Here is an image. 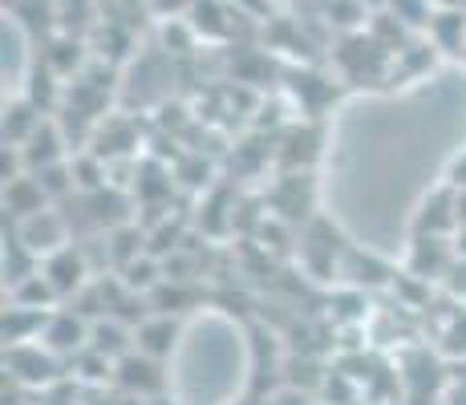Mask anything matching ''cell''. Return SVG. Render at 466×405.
Wrapping results in <instances>:
<instances>
[{
    "label": "cell",
    "mask_w": 466,
    "mask_h": 405,
    "mask_svg": "<svg viewBox=\"0 0 466 405\" xmlns=\"http://www.w3.org/2000/svg\"><path fill=\"white\" fill-rule=\"evenodd\" d=\"M451 183H454V187H459V191H462V187H466V155H459V158H454V162H451Z\"/></svg>",
    "instance_id": "2e32d148"
},
{
    "label": "cell",
    "mask_w": 466,
    "mask_h": 405,
    "mask_svg": "<svg viewBox=\"0 0 466 405\" xmlns=\"http://www.w3.org/2000/svg\"><path fill=\"white\" fill-rule=\"evenodd\" d=\"M45 276H49V284L57 288V296L77 292V288H82V280H86V259H82V251L61 248V251H53V256H45Z\"/></svg>",
    "instance_id": "8992f818"
},
{
    "label": "cell",
    "mask_w": 466,
    "mask_h": 405,
    "mask_svg": "<svg viewBox=\"0 0 466 405\" xmlns=\"http://www.w3.org/2000/svg\"><path fill=\"white\" fill-rule=\"evenodd\" d=\"M118 381L127 385V390H138V393H155L163 390V373H158V357H147V353H127L118 365Z\"/></svg>",
    "instance_id": "52a82bcc"
},
{
    "label": "cell",
    "mask_w": 466,
    "mask_h": 405,
    "mask_svg": "<svg viewBox=\"0 0 466 405\" xmlns=\"http://www.w3.org/2000/svg\"><path fill=\"white\" fill-rule=\"evenodd\" d=\"M45 199H49V191L41 187V178L33 175V170L5 183V211H13L16 219H29V215L45 211Z\"/></svg>",
    "instance_id": "277c9868"
},
{
    "label": "cell",
    "mask_w": 466,
    "mask_h": 405,
    "mask_svg": "<svg viewBox=\"0 0 466 405\" xmlns=\"http://www.w3.org/2000/svg\"><path fill=\"white\" fill-rule=\"evenodd\" d=\"M459 256H466V223H462V231H459Z\"/></svg>",
    "instance_id": "ac0fdd59"
},
{
    "label": "cell",
    "mask_w": 466,
    "mask_h": 405,
    "mask_svg": "<svg viewBox=\"0 0 466 405\" xmlns=\"http://www.w3.org/2000/svg\"><path fill=\"white\" fill-rule=\"evenodd\" d=\"M187 5H191V0H150V8H155L158 16H178Z\"/></svg>",
    "instance_id": "9a60e30c"
},
{
    "label": "cell",
    "mask_w": 466,
    "mask_h": 405,
    "mask_svg": "<svg viewBox=\"0 0 466 405\" xmlns=\"http://www.w3.org/2000/svg\"><path fill=\"white\" fill-rule=\"evenodd\" d=\"M150 405H175V401H150Z\"/></svg>",
    "instance_id": "d6986e66"
},
{
    "label": "cell",
    "mask_w": 466,
    "mask_h": 405,
    "mask_svg": "<svg viewBox=\"0 0 466 405\" xmlns=\"http://www.w3.org/2000/svg\"><path fill=\"white\" fill-rule=\"evenodd\" d=\"M16 236H21V248L29 251V256H53V251L66 248V223L53 211H37V215H29V219H21Z\"/></svg>",
    "instance_id": "7a4b0ae2"
},
{
    "label": "cell",
    "mask_w": 466,
    "mask_h": 405,
    "mask_svg": "<svg viewBox=\"0 0 466 405\" xmlns=\"http://www.w3.org/2000/svg\"><path fill=\"white\" fill-rule=\"evenodd\" d=\"M37 126H41L37 102H13L5 110V147H25Z\"/></svg>",
    "instance_id": "30bf717a"
},
{
    "label": "cell",
    "mask_w": 466,
    "mask_h": 405,
    "mask_svg": "<svg viewBox=\"0 0 466 405\" xmlns=\"http://www.w3.org/2000/svg\"><path fill=\"white\" fill-rule=\"evenodd\" d=\"M430 5H438V8H459L462 0H430Z\"/></svg>",
    "instance_id": "e0dca14e"
},
{
    "label": "cell",
    "mask_w": 466,
    "mask_h": 405,
    "mask_svg": "<svg viewBox=\"0 0 466 405\" xmlns=\"http://www.w3.org/2000/svg\"><path fill=\"white\" fill-rule=\"evenodd\" d=\"M430 37H434V49H446V53H459L466 49V16L459 8H438L430 16Z\"/></svg>",
    "instance_id": "9c48e42d"
},
{
    "label": "cell",
    "mask_w": 466,
    "mask_h": 405,
    "mask_svg": "<svg viewBox=\"0 0 466 405\" xmlns=\"http://www.w3.org/2000/svg\"><path fill=\"white\" fill-rule=\"evenodd\" d=\"M175 337H178V324L170 320V317H155V320H142L138 324V332H134V345H138V353H147V357H163L175 349Z\"/></svg>",
    "instance_id": "ba28073f"
},
{
    "label": "cell",
    "mask_w": 466,
    "mask_h": 405,
    "mask_svg": "<svg viewBox=\"0 0 466 405\" xmlns=\"http://www.w3.org/2000/svg\"><path fill=\"white\" fill-rule=\"evenodd\" d=\"M89 349L106 353L110 361H122V357L130 353V332L122 329L118 320H97L94 329H89Z\"/></svg>",
    "instance_id": "8fae6325"
},
{
    "label": "cell",
    "mask_w": 466,
    "mask_h": 405,
    "mask_svg": "<svg viewBox=\"0 0 466 405\" xmlns=\"http://www.w3.org/2000/svg\"><path fill=\"white\" fill-rule=\"evenodd\" d=\"M41 340L57 357L61 353H82V349H89V324L82 317H74V312H53L41 329Z\"/></svg>",
    "instance_id": "3957f363"
},
{
    "label": "cell",
    "mask_w": 466,
    "mask_h": 405,
    "mask_svg": "<svg viewBox=\"0 0 466 405\" xmlns=\"http://www.w3.org/2000/svg\"><path fill=\"white\" fill-rule=\"evenodd\" d=\"M5 365L13 369V377L16 381H25V385H49L53 377H57V353H53L49 345H8V357H5Z\"/></svg>",
    "instance_id": "6da1fadb"
},
{
    "label": "cell",
    "mask_w": 466,
    "mask_h": 405,
    "mask_svg": "<svg viewBox=\"0 0 466 405\" xmlns=\"http://www.w3.org/2000/svg\"><path fill=\"white\" fill-rule=\"evenodd\" d=\"M150 284H155V264H150V259H142V264L134 259V264H127V288H134V292L142 288V292H147Z\"/></svg>",
    "instance_id": "4fadbf2b"
},
{
    "label": "cell",
    "mask_w": 466,
    "mask_h": 405,
    "mask_svg": "<svg viewBox=\"0 0 466 405\" xmlns=\"http://www.w3.org/2000/svg\"><path fill=\"white\" fill-rule=\"evenodd\" d=\"M446 349H451V353H466V317L451 329V337H446Z\"/></svg>",
    "instance_id": "5bb4252c"
},
{
    "label": "cell",
    "mask_w": 466,
    "mask_h": 405,
    "mask_svg": "<svg viewBox=\"0 0 466 405\" xmlns=\"http://www.w3.org/2000/svg\"><path fill=\"white\" fill-rule=\"evenodd\" d=\"M45 320H49L45 309H25V304H16V309L5 312V340L8 345H25L33 332L45 329Z\"/></svg>",
    "instance_id": "7c38bea8"
},
{
    "label": "cell",
    "mask_w": 466,
    "mask_h": 405,
    "mask_svg": "<svg viewBox=\"0 0 466 405\" xmlns=\"http://www.w3.org/2000/svg\"><path fill=\"white\" fill-rule=\"evenodd\" d=\"M462 61H466V49H462Z\"/></svg>",
    "instance_id": "ffe728a7"
},
{
    "label": "cell",
    "mask_w": 466,
    "mask_h": 405,
    "mask_svg": "<svg viewBox=\"0 0 466 405\" xmlns=\"http://www.w3.org/2000/svg\"><path fill=\"white\" fill-rule=\"evenodd\" d=\"M21 155H25V167L29 170L53 167V162L66 158V138H61V130L53 122H41L37 130L29 134V142L21 147Z\"/></svg>",
    "instance_id": "5b68a950"
}]
</instances>
